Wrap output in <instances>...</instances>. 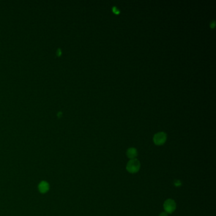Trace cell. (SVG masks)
Here are the masks:
<instances>
[{
	"label": "cell",
	"instance_id": "9",
	"mask_svg": "<svg viewBox=\"0 0 216 216\" xmlns=\"http://www.w3.org/2000/svg\"><path fill=\"white\" fill-rule=\"evenodd\" d=\"M215 21H213L212 22H210V27L214 28V27H215Z\"/></svg>",
	"mask_w": 216,
	"mask_h": 216
},
{
	"label": "cell",
	"instance_id": "6",
	"mask_svg": "<svg viewBox=\"0 0 216 216\" xmlns=\"http://www.w3.org/2000/svg\"><path fill=\"white\" fill-rule=\"evenodd\" d=\"M174 185L175 186H181L182 185V183L181 181H180V180H178V179H176L174 181Z\"/></svg>",
	"mask_w": 216,
	"mask_h": 216
},
{
	"label": "cell",
	"instance_id": "4",
	"mask_svg": "<svg viewBox=\"0 0 216 216\" xmlns=\"http://www.w3.org/2000/svg\"><path fill=\"white\" fill-rule=\"evenodd\" d=\"M126 155L129 158L134 159L138 156V151L134 148H129L126 152Z\"/></svg>",
	"mask_w": 216,
	"mask_h": 216
},
{
	"label": "cell",
	"instance_id": "1",
	"mask_svg": "<svg viewBox=\"0 0 216 216\" xmlns=\"http://www.w3.org/2000/svg\"><path fill=\"white\" fill-rule=\"evenodd\" d=\"M140 167H141L140 162L136 158L130 160L128 162V163L127 164V166H126L127 171L131 174H134L138 172Z\"/></svg>",
	"mask_w": 216,
	"mask_h": 216
},
{
	"label": "cell",
	"instance_id": "3",
	"mask_svg": "<svg viewBox=\"0 0 216 216\" xmlns=\"http://www.w3.org/2000/svg\"><path fill=\"white\" fill-rule=\"evenodd\" d=\"M164 209L167 214H171L176 209V204L172 199H167L164 204Z\"/></svg>",
	"mask_w": 216,
	"mask_h": 216
},
{
	"label": "cell",
	"instance_id": "8",
	"mask_svg": "<svg viewBox=\"0 0 216 216\" xmlns=\"http://www.w3.org/2000/svg\"><path fill=\"white\" fill-rule=\"evenodd\" d=\"M159 216H168V214L166 212H162L160 214Z\"/></svg>",
	"mask_w": 216,
	"mask_h": 216
},
{
	"label": "cell",
	"instance_id": "2",
	"mask_svg": "<svg viewBox=\"0 0 216 216\" xmlns=\"http://www.w3.org/2000/svg\"><path fill=\"white\" fill-rule=\"evenodd\" d=\"M167 134L164 132H159L153 136V141L157 145H162L166 141Z\"/></svg>",
	"mask_w": 216,
	"mask_h": 216
},
{
	"label": "cell",
	"instance_id": "7",
	"mask_svg": "<svg viewBox=\"0 0 216 216\" xmlns=\"http://www.w3.org/2000/svg\"><path fill=\"white\" fill-rule=\"evenodd\" d=\"M112 10H113V12H114L115 14H119V13H120V10H119L116 7H114L113 8H112Z\"/></svg>",
	"mask_w": 216,
	"mask_h": 216
},
{
	"label": "cell",
	"instance_id": "5",
	"mask_svg": "<svg viewBox=\"0 0 216 216\" xmlns=\"http://www.w3.org/2000/svg\"><path fill=\"white\" fill-rule=\"evenodd\" d=\"M39 189L42 193H45L48 190V185L47 183L43 181L41 182L39 186Z\"/></svg>",
	"mask_w": 216,
	"mask_h": 216
}]
</instances>
